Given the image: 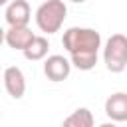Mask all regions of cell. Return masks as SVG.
Returning <instances> with one entry per match:
<instances>
[{
  "label": "cell",
  "instance_id": "7",
  "mask_svg": "<svg viewBox=\"0 0 127 127\" xmlns=\"http://www.w3.org/2000/svg\"><path fill=\"white\" fill-rule=\"evenodd\" d=\"M34 38L36 34L28 26H8V30L4 32V42L12 50H20V52H24Z\"/></svg>",
  "mask_w": 127,
  "mask_h": 127
},
{
  "label": "cell",
  "instance_id": "11",
  "mask_svg": "<svg viewBox=\"0 0 127 127\" xmlns=\"http://www.w3.org/2000/svg\"><path fill=\"white\" fill-rule=\"evenodd\" d=\"M95 121H93V115L87 107H79L75 109L71 115H67L64 119V125L65 127H91Z\"/></svg>",
  "mask_w": 127,
  "mask_h": 127
},
{
  "label": "cell",
  "instance_id": "6",
  "mask_svg": "<svg viewBox=\"0 0 127 127\" xmlns=\"http://www.w3.org/2000/svg\"><path fill=\"white\" fill-rule=\"evenodd\" d=\"M4 18H6L8 26H28V22L32 18L30 4L26 0H12L10 4H6Z\"/></svg>",
  "mask_w": 127,
  "mask_h": 127
},
{
  "label": "cell",
  "instance_id": "5",
  "mask_svg": "<svg viewBox=\"0 0 127 127\" xmlns=\"http://www.w3.org/2000/svg\"><path fill=\"white\" fill-rule=\"evenodd\" d=\"M4 87L10 97L22 99L26 93V77L18 65H10L4 69Z\"/></svg>",
  "mask_w": 127,
  "mask_h": 127
},
{
  "label": "cell",
  "instance_id": "13",
  "mask_svg": "<svg viewBox=\"0 0 127 127\" xmlns=\"http://www.w3.org/2000/svg\"><path fill=\"white\" fill-rule=\"evenodd\" d=\"M71 2H75V4H81V2H85V0H71Z\"/></svg>",
  "mask_w": 127,
  "mask_h": 127
},
{
  "label": "cell",
  "instance_id": "3",
  "mask_svg": "<svg viewBox=\"0 0 127 127\" xmlns=\"http://www.w3.org/2000/svg\"><path fill=\"white\" fill-rule=\"evenodd\" d=\"M103 62L111 73H121L127 67V36L123 34L109 36L103 48Z\"/></svg>",
  "mask_w": 127,
  "mask_h": 127
},
{
  "label": "cell",
  "instance_id": "8",
  "mask_svg": "<svg viewBox=\"0 0 127 127\" xmlns=\"http://www.w3.org/2000/svg\"><path fill=\"white\" fill-rule=\"evenodd\" d=\"M105 115L115 123L127 121V93L125 91L111 93L105 99Z\"/></svg>",
  "mask_w": 127,
  "mask_h": 127
},
{
  "label": "cell",
  "instance_id": "2",
  "mask_svg": "<svg viewBox=\"0 0 127 127\" xmlns=\"http://www.w3.org/2000/svg\"><path fill=\"white\" fill-rule=\"evenodd\" d=\"M64 48L67 50V54L73 52H85V50H97L101 48V34L93 28H67L64 32L62 38Z\"/></svg>",
  "mask_w": 127,
  "mask_h": 127
},
{
  "label": "cell",
  "instance_id": "9",
  "mask_svg": "<svg viewBox=\"0 0 127 127\" xmlns=\"http://www.w3.org/2000/svg\"><path fill=\"white\" fill-rule=\"evenodd\" d=\"M48 50H50V42H48V38H46V36H36V38L30 42V46H28L22 54H24L26 60H30V62H38V60H44V58L48 56Z\"/></svg>",
  "mask_w": 127,
  "mask_h": 127
},
{
  "label": "cell",
  "instance_id": "12",
  "mask_svg": "<svg viewBox=\"0 0 127 127\" xmlns=\"http://www.w3.org/2000/svg\"><path fill=\"white\" fill-rule=\"evenodd\" d=\"M0 4H4V6H6V4H10V0H0Z\"/></svg>",
  "mask_w": 127,
  "mask_h": 127
},
{
  "label": "cell",
  "instance_id": "1",
  "mask_svg": "<svg viewBox=\"0 0 127 127\" xmlns=\"http://www.w3.org/2000/svg\"><path fill=\"white\" fill-rule=\"evenodd\" d=\"M67 16V6L64 0H46L36 10V26L44 34H56L64 26V20Z\"/></svg>",
  "mask_w": 127,
  "mask_h": 127
},
{
  "label": "cell",
  "instance_id": "4",
  "mask_svg": "<svg viewBox=\"0 0 127 127\" xmlns=\"http://www.w3.org/2000/svg\"><path fill=\"white\" fill-rule=\"evenodd\" d=\"M71 65H73L71 60H67L60 54H54V56H48L44 62V73L50 81H64L69 77Z\"/></svg>",
  "mask_w": 127,
  "mask_h": 127
},
{
  "label": "cell",
  "instance_id": "10",
  "mask_svg": "<svg viewBox=\"0 0 127 127\" xmlns=\"http://www.w3.org/2000/svg\"><path fill=\"white\" fill-rule=\"evenodd\" d=\"M69 60H71V64H73L77 69H81V71H89V69H93L95 64H97V50L73 52V54H69Z\"/></svg>",
  "mask_w": 127,
  "mask_h": 127
}]
</instances>
